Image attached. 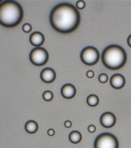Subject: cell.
I'll use <instances>...</instances> for the list:
<instances>
[{
  "mask_svg": "<svg viewBox=\"0 0 131 148\" xmlns=\"http://www.w3.org/2000/svg\"><path fill=\"white\" fill-rule=\"evenodd\" d=\"M49 21L55 30L61 34H70L79 26L80 14L73 4L60 3L51 11Z\"/></svg>",
  "mask_w": 131,
  "mask_h": 148,
  "instance_id": "cell-1",
  "label": "cell"
},
{
  "mask_svg": "<svg viewBox=\"0 0 131 148\" xmlns=\"http://www.w3.org/2000/svg\"><path fill=\"white\" fill-rule=\"evenodd\" d=\"M23 11L20 4L12 0H7L0 4V24L6 27H14L22 21Z\"/></svg>",
  "mask_w": 131,
  "mask_h": 148,
  "instance_id": "cell-2",
  "label": "cell"
},
{
  "mask_svg": "<svg viewBox=\"0 0 131 148\" xmlns=\"http://www.w3.org/2000/svg\"><path fill=\"white\" fill-rule=\"evenodd\" d=\"M102 61L104 66L110 70H118L122 68L127 61V54L121 46L111 45L104 50Z\"/></svg>",
  "mask_w": 131,
  "mask_h": 148,
  "instance_id": "cell-3",
  "label": "cell"
},
{
  "mask_svg": "<svg viewBox=\"0 0 131 148\" xmlns=\"http://www.w3.org/2000/svg\"><path fill=\"white\" fill-rule=\"evenodd\" d=\"M93 146L94 148H119V142L113 134L104 133L96 138Z\"/></svg>",
  "mask_w": 131,
  "mask_h": 148,
  "instance_id": "cell-4",
  "label": "cell"
},
{
  "mask_svg": "<svg viewBox=\"0 0 131 148\" xmlns=\"http://www.w3.org/2000/svg\"><path fill=\"white\" fill-rule=\"evenodd\" d=\"M81 61L87 66H93L99 61L100 54L99 51L93 46H87L81 52Z\"/></svg>",
  "mask_w": 131,
  "mask_h": 148,
  "instance_id": "cell-5",
  "label": "cell"
},
{
  "mask_svg": "<svg viewBox=\"0 0 131 148\" xmlns=\"http://www.w3.org/2000/svg\"><path fill=\"white\" fill-rule=\"evenodd\" d=\"M49 59V54L44 48L37 47L31 50L30 54L31 62L36 66H42L46 64Z\"/></svg>",
  "mask_w": 131,
  "mask_h": 148,
  "instance_id": "cell-6",
  "label": "cell"
},
{
  "mask_svg": "<svg viewBox=\"0 0 131 148\" xmlns=\"http://www.w3.org/2000/svg\"><path fill=\"white\" fill-rule=\"evenodd\" d=\"M116 122V119L114 114L106 112L102 114L100 118V122L102 127L106 128L113 127Z\"/></svg>",
  "mask_w": 131,
  "mask_h": 148,
  "instance_id": "cell-7",
  "label": "cell"
},
{
  "mask_svg": "<svg viewBox=\"0 0 131 148\" xmlns=\"http://www.w3.org/2000/svg\"><path fill=\"white\" fill-rule=\"evenodd\" d=\"M110 85L114 89L119 90L123 88L126 83V79L124 77L119 73H116L112 75L110 80Z\"/></svg>",
  "mask_w": 131,
  "mask_h": 148,
  "instance_id": "cell-8",
  "label": "cell"
},
{
  "mask_svg": "<svg viewBox=\"0 0 131 148\" xmlns=\"http://www.w3.org/2000/svg\"><path fill=\"white\" fill-rule=\"evenodd\" d=\"M40 77L41 80L44 83H52L55 79V72L51 68H45L41 71L40 74Z\"/></svg>",
  "mask_w": 131,
  "mask_h": 148,
  "instance_id": "cell-9",
  "label": "cell"
},
{
  "mask_svg": "<svg viewBox=\"0 0 131 148\" xmlns=\"http://www.w3.org/2000/svg\"><path fill=\"white\" fill-rule=\"evenodd\" d=\"M76 90L72 84L67 83L61 88V95L65 99H72L76 95Z\"/></svg>",
  "mask_w": 131,
  "mask_h": 148,
  "instance_id": "cell-10",
  "label": "cell"
},
{
  "mask_svg": "<svg viewBox=\"0 0 131 148\" xmlns=\"http://www.w3.org/2000/svg\"><path fill=\"white\" fill-rule=\"evenodd\" d=\"M30 42L33 46H36V48L39 47L44 43V36L40 32H33L30 36Z\"/></svg>",
  "mask_w": 131,
  "mask_h": 148,
  "instance_id": "cell-11",
  "label": "cell"
},
{
  "mask_svg": "<svg viewBox=\"0 0 131 148\" xmlns=\"http://www.w3.org/2000/svg\"><path fill=\"white\" fill-rule=\"evenodd\" d=\"M25 131L30 134L35 133L38 130V125L34 120H29L25 125Z\"/></svg>",
  "mask_w": 131,
  "mask_h": 148,
  "instance_id": "cell-12",
  "label": "cell"
},
{
  "mask_svg": "<svg viewBox=\"0 0 131 148\" xmlns=\"http://www.w3.org/2000/svg\"><path fill=\"white\" fill-rule=\"evenodd\" d=\"M68 138L70 141L73 144H78L82 140V135L78 131H73L69 134Z\"/></svg>",
  "mask_w": 131,
  "mask_h": 148,
  "instance_id": "cell-13",
  "label": "cell"
},
{
  "mask_svg": "<svg viewBox=\"0 0 131 148\" xmlns=\"http://www.w3.org/2000/svg\"><path fill=\"white\" fill-rule=\"evenodd\" d=\"M86 102L91 107H96L99 103V98L96 95H90L87 98Z\"/></svg>",
  "mask_w": 131,
  "mask_h": 148,
  "instance_id": "cell-14",
  "label": "cell"
},
{
  "mask_svg": "<svg viewBox=\"0 0 131 148\" xmlns=\"http://www.w3.org/2000/svg\"><path fill=\"white\" fill-rule=\"evenodd\" d=\"M43 98L44 101L47 102L52 101L54 98L53 92L49 90L45 91L43 93Z\"/></svg>",
  "mask_w": 131,
  "mask_h": 148,
  "instance_id": "cell-15",
  "label": "cell"
},
{
  "mask_svg": "<svg viewBox=\"0 0 131 148\" xmlns=\"http://www.w3.org/2000/svg\"><path fill=\"white\" fill-rule=\"evenodd\" d=\"M98 80L101 83H106L108 80V77L106 73H101L98 77Z\"/></svg>",
  "mask_w": 131,
  "mask_h": 148,
  "instance_id": "cell-16",
  "label": "cell"
},
{
  "mask_svg": "<svg viewBox=\"0 0 131 148\" xmlns=\"http://www.w3.org/2000/svg\"><path fill=\"white\" fill-rule=\"evenodd\" d=\"M32 29V27L30 24H25L22 26V30L23 31L25 32V33H29V32H31Z\"/></svg>",
  "mask_w": 131,
  "mask_h": 148,
  "instance_id": "cell-17",
  "label": "cell"
},
{
  "mask_svg": "<svg viewBox=\"0 0 131 148\" xmlns=\"http://www.w3.org/2000/svg\"><path fill=\"white\" fill-rule=\"evenodd\" d=\"M76 6L78 9H83L86 6V3L84 1H82V0H79V1H78L76 2Z\"/></svg>",
  "mask_w": 131,
  "mask_h": 148,
  "instance_id": "cell-18",
  "label": "cell"
},
{
  "mask_svg": "<svg viewBox=\"0 0 131 148\" xmlns=\"http://www.w3.org/2000/svg\"><path fill=\"white\" fill-rule=\"evenodd\" d=\"M87 130L91 133H93L96 131V127L94 125H89L87 127Z\"/></svg>",
  "mask_w": 131,
  "mask_h": 148,
  "instance_id": "cell-19",
  "label": "cell"
},
{
  "mask_svg": "<svg viewBox=\"0 0 131 148\" xmlns=\"http://www.w3.org/2000/svg\"><path fill=\"white\" fill-rule=\"evenodd\" d=\"M94 75H95L94 72H93V71H92L91 70L88 71L86 72V76L89 78H92L93 77H94Z\"/></svg>",
  "mask_w": 131,
  "mask_h": 148,
  "instance_id": "cell-20",
  "label": "cell"
},
{
  "mask_svg": "<svg viewBox=\"0 0 131 148\" xmlns=\"http://www.w3.org/2000/svg\"><path fill=\"white\" fill-rule=\"evenodd\" d=\"M64 126L65 128H70L72 126V123L70 120H66V121L64 122Z\"/></svg>",
  "mask_w": 131,
  "mask_h": 148,
  "instance_id": "cell-21",
  "label": "cell"
},
{
  "mask_svg": "<svg viewBox=\"0 0 131 148\" xmlns=\"http://www.w3.org/2000/svg\"><path fill=\"white\" fill-rule=\"evenodd\" d=\"M55 130L53 128H50L48 130V135L49 136H53L55 135Z\"/></svg>",
  "mask_w": 131,
  "mask_h": 148,
  "instance_id": "cell-22",
  "label": "cell"
},
{
  "mask_svg": "<svg viewBox=\"0 0 131 148\" xmlns=\"http://www.w3.org/2000/svg\"><path fill=\"white\" fill-rule=\"evenodd\" d=\"M127 42L128 45L129 46V47L131 48V34L128 36V40H127Z\"/></svg>",
  "mask_w": 131,
  "mask_h": 148,
  "instance_id": "cell-23",
  "label": "cell"
}]
</instances>
